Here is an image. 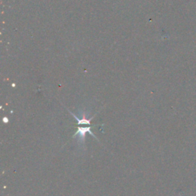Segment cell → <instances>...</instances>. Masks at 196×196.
Wrapping results in <instances>:
<instances>
[{
	"label": "cell",
	"mask_w": 196,
	"mask_h": 196,
	"mask_svg": "<svg viewBox=\"0 0 196 196\" xmlns=\"http://www.w3.org/2000/svg\"><path fill=\"white\" fill-rule=\"evenodd\" d=\"M68 111L70 112V113L72 115L73 117H75V119H77V124H78L79 126L80 125H88V126H91V119H93V117H94V116L89 119L88 117H87L89 113H86V112H82L81 113V118H78L76 115L74 114L72 112H70V110H68Z\"/></svg>",
	"instance_id": "7a4b0ae2"
},
{
	"label": "cell",
	"mask_w": 196,
	"mask_h": 196,
	"mask_svg": "<svg viewBox=\"0 0 196 196\" xmlns=\"http://www.w3.org/2000/svg\"><path fill=\"white\" fill-rule=\"evenodd\" d=\"M87 133H90L91 136H93V137L95 138L96 140H97V138L96 137V136L93 134V132H91V126H88L87 127L78 126V130H77V132L74 134L73 136H78V142L84 145V143H85V135H86Z\"/></svg>",
	"instance_id": "6da1fadb"
}]
</instances>
